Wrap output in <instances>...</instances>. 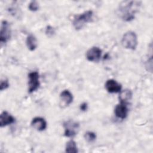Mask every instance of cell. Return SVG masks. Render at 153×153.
Wrapping results in <instances>:
<instances>
[{
    "label": "cell",
    "instance_id": "cell-1",
    "mask_svg": "<svg viewBox=\"0 0 153 153\" xmlns=\"http://www.w3.org/2000/svg\"><path fill=\"white\" fill-rule=\"evenodd\" d=\"M141 1H123L119 4L117 10L118 14L123 21L130 22L135 18V15L139 11Z\"/></svg>",
    "mask_w": 153,
    "mask_h": 153
},
{
    "label": "cell",
    "instance_id": "cell-2",
    "mask_svg": "<svg viewBox=\"0 0 153 153\" xmlns=\"http://www.w3.org/2000/svg\"><path fill=\"white\" fill-rule=\"evenodd\" d=\"M93 18V12L91 10H87L84 13L76 14L74 16L72 20V25L75 30L82 29L84 26L92 22Z\"/></svg>",
    "mask_w": 153,
    "mask_h": 153
},
{
    "label": "cell",
    "instance_id": "cell-3",
    "mask_svg": "<svg viewBox=\"0 0 153 153\" xmlns=\"http://www.w3.org/2000/svg\"><path fill=\"white\" fill-rule=\"evenodd\" d=\"M121 44L126 49L136 50L138 44L137 36L136 33L131 30L126 32L122 37Z\"/></svg>",
    "mask_w": 153,
    "mask_h": 153
},
{
    "label": "cell",
    "instance_id": "cell-4",
    "mask_svg": "<svg viewBox=\"0 0 153 153\" xmlns=\"http://www.w3.org/2000/svg\"><path fill=\"white\" fill-rule=\"evenodd\" d=\"M64 135L68 137H73L78 133L79 124L73 120H68L63 123Z\"/></svg>",
    "mask_w": 153,
    "mask_h": 153
},
{
    "label": "cell",
    "instance_id": "cell-5",
    "mask_svg": "<svg viewBox=\"0 0 153 153\" xmlns=\"http://www.w3.org/2000/svg\"><path fill=\"white\" fill-rule=\"evenodd\" d=\"M40 86L39 75L37 71H32L28 74V93H32Z\"/></svg>",
    "mask_w": 153,
    "mask_h": 153
},
{
    "label": "cell",
    "instance_id": "cell-6",
    "mask_svg": "<svg viewBox=\"0 0 153 153\" xmlns=\"http://www.w3.org/2000/svg\"><path fill=\"white\" fill-rule=\"evenodd\" d=\"M11 35V30L10 23L3 20L1 22V31H0V42L1 44L7 43L10 39Z\"/></svg>",
    "mask_w": 153,
    "mask_h": 153
},
{
    "label": "cell",
    "instance_id": "cell-7",
    "mask_svg": "<svg viewBox=\"0 0 153 153\" xmlns=\"http://www.w3.org/2000/svg\"><path fill=\"white\" fill-rule=\"evenodd\" d=\"M102 50L98 47H93L86 52V58L88 61L98 62L102 56Z\"/></svg>",
    "mask_w": 153,
    "mask_h": 153
},
{
    "label": "cell",
    "instance_id": "cell-8",
    "mask_svg": "<svg viewBox=\"0 0 153 153\" xmlns=\"http://www.w3.org/2000/svg\"><path fill=\"white\" fill-rule=\"evenodd\" d=\"M59 105L62 108H65L69 106L73 102V95L68 90H63L59 96Z\"/></svg>",
    "mask_w": 153,
    "mask_h": 153
},
{
    "label": "cell",
    "instance_id": "cell-9",
    "mask_svg": "<svg viewBox=\"0 0 153 153\" xmlns=\"http://www.w3.org/2000/svg\"><path fill=\"white\" fill-rule=\"evenodd\" d=\"M128 113V109L127 107V103L120 102L118 104L114 109V114L115 116L121 120H124L127 118Z\"/></svg>",
    "mask_w": 153,
    "mask_h": 153
},
{
    "label": "cell",
    "instance_id": "cell-10",
    "mask_svg": "<svg viewBox=\"0 0 153 153\" xmlns=\"http://www.w3.org/2000/svg\"><path fill=\"white\" fill-rule=\"evenodd\" d=\"M106 91L110 93H120L122 89V85L117 81L113 79H108L105 84Z\"/></svg>",
    "mask_w": 153,
    "mask_h": 153
},
{
    "label": "cell",
    "instance_id": "cell-11",
    "mask_svg": "<svg viewBox=\"0 0 153 153\" xmlns=\"http://www.w3.org/2000/svg\"><path fill=\"white\" fill-rule=\"evenodd\" d=\"M30 124L33 128L39 131L45 130L47 127V124L45 119L40 117L33 118Z\"/></svg>",
    "mask_w": 153,
    "mask_h": 153
},
{
    "label": "cell",
    "instance_id": "cell-12",
    "mask_svg": "<svg viewBox=\"0 0 153 153\" xmlns=\"http://www.w3.org/2000/svg\"><path fill=\"white\" fill-rule=\"evenodd\" d=\"M15 122V118L9 114L7 111H3L0 115V126L1 127L10 125Z\"/></svg>",
    "mask_w": 153,
    "mask_h": 153
},
{
    "label": "cell",
    "instance_id": "cell-13",
    "mask_svg": "<svg viewBox=\"0 0 153 153\" xmlns=\"http://www.w3.org/2000/svg\"><path fill=\"white\" fill-rule=\"evenodd\" d=\"M26 44L28 49L31 51H34L38 47L37 39L36 37L32 34H29L27 36Z\"/></svg>",
    "mask_w": 153,
    "mask_h": 153
},
{
    "label": "cell",
    "instance_id": "cell-14",
    "mask_svg": "<svg viewBox=\"0 0 153 153\" xmlns=\"http://www.w3.org/2000/svg\"><path fill=\"white\" fill-rule=\"evenodd\" d=\"M132 97V92L129 89H125L121 90L119 94V100L120 102L128 103V102L131 100Z\"/></svg>",
    "mask_w": 153,
    "mask_h": 153
},
{
    "label": "cell",
    "instance_id": "cell-15",
    "mask_svg": "<svg viewBox=\"0 0 153 153\" xmlns=\"http://www.w3.org/2000/svg\"><path fill=\"white\" fill-rule=\"evenodd\" d=\"M65 151L68 153H76L78 152L76 142L73 140H69L65 146Z\"/></svg>",
    "mask_w": 153,
    "mask_h": 153
},
{
    "label": "cell",
    "instance_id": "cell-16",
    "mask_svg": "<svg viewBox=\"0 0 153 153\" xmlns=\"http://www.w3.org/2000/svg\"><path fill=\"white\" fill-rule=\"evenodd\" d=\"M84 137L85 140L89 143L93 142L96 139V134L93 131H87L85 133L84 135Z\"/></svg>",
    "mask_w": 153,
    "mask_h": 153
},
{
    "label": "cell",
    "instance_id": "cell-17",
    "mask_svg": "<svg viewBox=\"0 0 153 153\" xmlns=\"http://www.w3.org/2000/svg\"><path fill=\"white\" fill-rule=\"evenodd\" d=\"M45 33L47 35V36L49 37V38H51L53 37L55 33H56V30L55 29L51 26H47L45 28Z\"/></svg>",
    "mask_w": 153,
    "mask_h": 153
},
{
    "label": "cell",
    "instance_id": "cell-18",
    "mask_svg": "<svg viewBox=\"0 0 153 153\" xmlns=\"http://www.w3.org/2000/svg\"><path fill=\"white\" fill-rule=\"evenodd\" d=\"M28 8L31 11H36L39 9V4L36 1L30 2L28 5Z\"/></svg>",
    "mask_w": 153,
    "mask_h": 153
},
{
    "label": "cell",
    "instance_id": "cell-19",
    "mask_svg": "<svg viewBox=\"0 0 153 153\" xmlns=\"http://www.w3.org/2000/svg\"><path fill=\"white\" fill-rule=\"evenodd\" d=\"M10 86V84L8 82V80L7 79H2L1 80L0 82V90L1 91H3L4 90H6Z\"/></svg>",
    "mask_w": 153,
    "mask_h": 153
},
{
    "label": "cell",
    "instance_id": "cell-20",
    "mask_svg": "<svg viewBox=\"0 0 153 153\" xmlns=\"http://www.w3.org/2000/svg\"><path fill=\"white\" fill-rule=\"evenodd\" d=\"M79 108L82 111H86L88 109V105L86 102H83L80 105Z\"/></svg>",
    "mask_w": 153,
    "mask_h": 153
}]
</instances>
